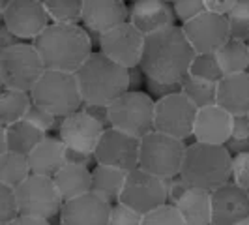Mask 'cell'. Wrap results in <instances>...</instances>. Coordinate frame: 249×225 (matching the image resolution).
<instances>
[{"instance_id": "obj_1", "label": "cell", "mask_w": 249, "mask_h": 225, "mask_svg": "<svg viewBox=\"0 0 249 225\" xmlns=\"http://www.w3.org/2000/svg\"><path fill=\"white\" fill-rule=\"evenodd\" d=\"M197 51L189 43L182 25L156 30L144 38L141 68L146 77L163 83H180L187 74Z\"/></svg>"}, {"instance_id": "obj_2", "label": "cell", "mask_w": 249, "mask_h": 225, "mask_svg": "<svg viewBox=\"0 0 249 225\" xmlns=\"http://www.w3.org/2000/svg\"><path fill=\"white\" fill-rule=\"evenodd\" d=\"M32 43L47 70L77 72L92 55V38L79 23H51Z\"/></svg>"}, {"instance_id": "obj_3", "label": "cell", "mask_w": 249, "mask_h": 225, "mask_svg": "<svg viewBox=\"0 0 249 225\" xmlns=\"http://www.w3.org/2000/svg\"><path fill=\"white\" fill-rule=\"evenodd\" d=\"M75 75L85 103L111 105L129 90V68L112 60L103 51H92Z\"/></svg>"}, {"instance_id": "obj_4", "label": "cell", "mask_w": 249, "mask_h": 225, "mask_svg": "<svg viewBox=\"0 0 249 225\" xmlns=\"http://www.w3.org/2000/svg\"><path fill=\"white\" fill-rule=\"evenodd\" d=\"M180 176L189 186L212 191L232 178V154L225 145L195 141L187 145Z\"/></svg>"}, {"instance_id": "obj_5", "label": "cell", "mask_w": 249, "mask_h": 225, "mask_svg": "<svg viewBox=\"0 0 249 225\" xmlns=\"http://www.w3.org/2000/svg\"><path fill=\"white\" fill-rule=\"evenodd\" d=\"M32 100L60 118L79 111L85 103L75 72L64 70H45L32 88Z\"/></svg>"}, {"instance_id": "obj_6", "label": "cell", "mask_w": 249, "mask_h": 225, "mask_svg": "<svg viewBox=\"0 0 249 225\" xmlns=\"http://www.w3.org/2000/svg\"><path fill=\"white\" fill-rule=\"evenodd\" d=\"M186 149V141L152 130L141 137L139 167L161 178H175L180 175Z\"/></svg>"}, {"instance_id": "obj_7", "label": "cell", "mask_w": 249, "mask_h": 225, "mask_svg": "<svg viewBox=\"0 0 249 225\" xmlns=\"http://www.w3.org/2000/svg\"><path fill=\"white\" fill-rule=\"evenodd\" d=\"M47 68L34 43H15L0 49V81L2 87L32 92Z\"/></svg>"}, {"instance_id": "obj_8", "label": "cell", "mask_w": 249, "mask_h": 225, "mask_svg": "<svg viewBox=\"0 0 249 225\" xmlns=\"http://www.w3.org/2000/svg\"><path fill=\"white\" fill-rule=\"evenodd\" d=\"M111 126L135 137H144L154 130L156 100L142 90H127L109 105Z\"/></svg>"}, {"instance_id": "obj_9", "label": "cell", "mask_w": 249, "mask_h": 225, "mask_svg": "<svg viewBox=\"0 0 249 225\" xmlns=\"http://www.w3.org/2000/svg\"><path fill=\"white\" fill-rule=\"evenodd\" d=\"M15 195L19 203V214L51 220L62 210L64 199L53 176L32 173L15 188Z\"/></svg>"}, {"instance_id": "obj_10", "label": "cell", "mask_w": 249, "mask_h": 225, "mask_svg": "<svg viewBox=\"0 0 249 225\" xmlns=\"http://www.w3.org/2000/svg\"><path fill=\"white\" fill-rule=\"evenodd\" d=\"M199 107L187 98L182 90L156 100L154 130L163 131L182 141L193 137V128Z\"/></svg>"}, {"instance_id": "obj_11", "label": "cell", "mask_w": 249, "mask_h": 225, "mask_svg": "<svg viewBox=\"0 0 249 225\" xmlns=\"http://www.w3.org/2000/svg\"><path fill=\"white\" fill-rule=\"evenodd\" d=\"M122 203L129 205L142 216L150 212L152 208L160 206L161 203L169 201V188L167 178L152 175L144 169H133L125 176V184L122 188L120 199Z\"/></svg>"}, {"instance_id": "obj_12", "label": "cell", "mask_w": 249, "mask_h": 225, "mask_svg": "<svg viewBox=\"0 0 249 225\" xmlns=\"http://www.w3.org/2000/svg\"><path fill=\"white\" fill-rule=\"evenodd\" d=\"M2 21L21 39H30L53 23L43 0H2Z\"/></svg>"}, {"instance_id": "obj_13", "label": "cell", "mask_w": 249, "mask_h": 225, "mask_svg": "<svg viewBox=\"0 0 249 225\" xmlns=\"http://www.w3.org/2000/svg\"><path fill=\"white\" fill-rule=\"evenodd\" d=\"M139 156H141V139L116 130V128H105L101 133L98 147L94 150V158L101 165H111L124 171H133L139 167Z\"/></svg>"}, {"instance_id": "obj_14", "label": "cell", "mask_w": 249, "mask_h": 225, "mask_svg": "<svg viewBox=\"0 0 249 225\" xmlns=\"http://www.w3.org/2000/svg\"><path fill=\"white\" fill-rule=\"evenodd\" d=\"M169 201L175 203L186 220V225L212 224V191L189 186L182 176L167 178Z\"/></svg>"}, {"instance_id": "obj_15", "label": "cell", "mask_w": 249, "mask_h": 225, "mask_svg": "<svg viewBox=\"0 0 249 225\" xmlns=\"http://www.w3.org/2000/svg\"><path fill=\"white\" fill-rule=\"evenodd\" d=\"M144 38V32H141L131 21H125L101 34L100 51L125 68H135L142 58Z\"/></svg>"}, {"instance_id": "obj_16", "label": "cell", "mask_w": 249, "mask_h": 225, "mask_svg": "<svg viewBox=\"0 0 249 225\" xmlns=\"http://www.w3.org/2000/svg\"><path fill=\"white\" fill-rule=\"evenodd\" d=\"M182 28L197 53H215L231 38L227 15L208 10L182 23Z\"/></svg>"}, {"instance_id": "obj_17", "label": "cell", "mask_w": 249, "mask_h": 225, "mask_svg": "<svg viewBox=\"0 0 249 225\" xmlns=\"http://www.w3.org/2000/svg\"><path fill=\"white\" fill-rule=\"evenodd\" d=\"M249 218V189L234 180L212 189V225H242Z\"/></svg>"}, {"instance_id": "obj_18", "label": "cell", "mask_w": 249, "mask_h": 225, "mask_svg": "<svg viewBox=\"0 0 249 225\" xmlns=\"http://www.w3.org/2000/svg\"><path fill=\"white\" fill-rule=\"evenodd\" d=\"M112 203L103 199L96 191H87L73 199L64 201L60 224L64 225H107L111 218Z\"/></svg>"}, {"instance_id": "obj_19", "label": "cell", "mask_w": 249, "mask_h": 225, "mask_svg": "<svg viewBox=\"0 0 249 225\" xmlns=\"http://www.w3.org/2000/svg\"><path fill=\"white\" fill-rule=\"evenodd\" d=\"M103 130H105V126L85 109H79V111L64 116L58 126L60 139L66 143V147L92 152V154L98 147V141H100Z\"/></svg>"}, {"instance_id": "obj_20", "label": "cell", "mask_w": 249, "mask_h": 225, "mask_svg": "<svg viewBox=\"0 0 249 225\" xmlns=\"http://www.w3.org/2000/svg\"><path fill=\"white\" fill-rule=\"evenodd\" d=\"M125 21H129V8L125 6V0H85L81 23L87 26L88 34L101 36Z\"/></svg>"}, {"instance_id": "obj_21", "label": "cell", "mask_w": 249, "mask_h": 225, "mask_svg": "<svg viewBox=\"0 0 249 225\" xmlns=\"http://www.w3.org/2000/svg\"><path fill=\"white\" fill-rule=\"evenodd\" d=\"M232 114L219 103L200 107L195 118L193 137L206 145H225L232 130Z\"/></svg>"}, {"instance_id": "obj_22", "label": "cell", "mask_w": 249, "mask_h": 225, "mask_svg": "<svg viewBox=\"0 0 249 225\" xmlns=\"http://www.w3.org/2000/svg\"><path fill=\"white\" fill-rule=\"evenodd\" d=\"M129 21L141 32L152 34L156 30L176 25V13L173 2L167 0H133L129 8Z\"/></svg>"}, {"instance_id": "obj_23", "label": "cell", "mask_w": 249, "mask_h": 225, "mask_svg": "<svg viewBox=\"0 0 249 225\" xmlns=\"http://www.w3.org/2000/svg\"><path fill=\"white\" fill-rule=\"evenodd\" d=\"M217 103L232 116L249 114V72L223 75L217 81Z\"/></svg>"}, {"instance_id": "obj_24", "label": "cell", "mask_w": 249, "mask_h": 225, "mask_svg": "<svg viewBox=\"0 0 249 225\" xmlns=\"http://www.w3.org/2000/svg\"><path fill=\"white\" fill-rule=\"evenodd\" d=\"M28 163L32 173L54 176L66 165V143L62 139L45 135L28 154Z\"/></svg>"}, {"instance_id": "obj_25", "label": "cell", "mask_w": 249, "mask_h": 225, "mask_svg": "<svg viewBox=\"0 0 249 225\" xmlns=\"http://www.w3.org/2000/svg\"><path fill=\"white\" fill-rule=\"evenodd\" d=\"M53 178L64 201L73 199L77 195H83L92 189V171L87 165L66 163Z\"/></svg>"}, {"instance_id": "obj_26", "label": "cell", "mask_w": 249, "mask_h": 225, "mask_svg": "<svg viewBox=\"0 0 249 225\" xmlns=\"http://www.w3.org/2000/svg\"><path fill=\"white\" fill-rule=\"evenodd\" d=\"M125 176H127V171L124 169L98 163L92 169V191H96L109 203H116L120 199L122 188L125 184Z\"/></svg>"}, {"instance_id": "obj_27", "label": "cell", "mask_w": 249, "mask_h": 225, "mask_svg": "<svg viewBox=\"0 0 249 225\" xmlns=\"http://www.w3.org/2000/svg\"><path fill=\"white\" fill-rule=\"evenodd\" d=\"M32 103V92L4 87L0 94V124L10 126L23 120Z\"/></svg>"}, {"instance_id": "obj_28", "label": "cell", "mask_w": 249, "mask_h": 225, "mask_svg": "<svg viewBox=\"0 0 249 225\" xmlns=\"http://www.w3.org/2000/svg\"><path fill=\"white\" fill-rule=\"evenodd\" d=\"M217 62L223 74H240L249 68V43L246 39L229 38L219 49L215 51Z\"/></svg>"}, {"instance_id": "obj_29", "label": "cell", "mask_w": 249, "mask_h": 225, "mask_svg": "<svg viewBox=\"0 0 249 225\" xmlns=\"http://www.w3.org/2000/svg\"><path fill=\"white\" fill-rule=\"evenodd\" d=\"M6 130H8L10 150L21 152V154H26V156L32 152V149L36 147L41 139L47 135V133H43L39 128H36L34 124H30L26 118L6 126Z\"/></svg>"}, {"instance_id": "obj_30", "label": "cell", "mask_w": 249, "mask_h": 225, "mask_svg": "<svg viewBox=\"0 0 249 225\" xmlns=\"http://www.w3.org/2000/svg\"><path fill=\"white\" fill-rule=\"evenodd\" d=\"M30 175H32V171H30V163H28L26 154L15 152V150L0 154V182L2 184H10V186L17 188Z\"/></svg>"}, {"instance_id": "obj_31", "label": "cell", "mask_w": 249, "mask_h": 225, "mask_svg": "<svg viewBox=\"0 0 249 225\" xmlns=\"http://www.w3.org/2000/svg\"><path fill=\"white\" fill-rule=\"evenodd\" d=\"M180 90L199 109L217 103V83H213V81H206V79H200V77L187 74L180 81Z\"/></svg>"}, {"instance_id": "obj_32", "label": "cell", "mask_w": 249, "mask_h": 225, "mask_svg": "<svg viewBox=\"0 0 249 225\" xmlns=\"http://www.w3.org/2000/svg\"><path fill=\"white\" fill-rule=\"evenodd\" d=\"M53 23H81L85 0H43Z\"/></svg>"}, {"instance_id": "obj_33", "label": "cell", "mask_w": 249, "mask_h": 225, "mask_svg": "<svg viewBox=\"0 0 249 225\" xmlns=\"http://www.w3.org/2000/svg\"><path fill=\"white\" fill-rule=\"evenodd\" d=\"M189 74L200 77V79H206V81H213V83H217L225 75L217 62L215 53H197L189 66Z\"/></svg>"}, {"instance_id": "obj_34", "label": "cell", "mask_w": 249, "mask_h": 225, "mask_svg": "<svg viewBox=\"0 0 249 225\" xmlns=\"http://www.w3.org/2000/svg\"><path fill=\"white\" fill-rule=\"evenodd\" d=\"M142 225H186V220L175 203L165 201L142 216Z\"/></svg>"}, {"instance_id": "obj_35", "label": "cell", "mask_w": 249, "mask_h": 225, "mask_svg": "<svg viewBox=\"0 0 249 225\" xmlns=\"http://www.w3.org/2000/svg\"><path fill=\"white\" fill-rule=\"evenodd\" d=\"M225 147L231 150V154L248 152L249 150V114H238L232 118V130L227 139Z\"/></svg>"}, {"instance_id": "obj_36", "label": "cell", "mask_w": 249, "mask_h": 225, "mask_svg": "<svg viewBox=\"0 0 249 225\" xmlns=\"http://www.w3.org/2000/svg\"><path fill=\"white\" fill-rule=\"evenodd\" d=\"M229 26H231V38L238 39H249V0H238L234 8L227 13Z\"/></svg>"}, {"instance_id": "obj_37", "label": "cell", "mask_w": 249, "mask_h": 225, "mask_svg": "<svg viewBox=\"0 0 249 225\" xmlns=\"http://www.w3.org/2000/svg\"><path fill=\"white\" fill-rule=\"evenodd\" d=\"M19 216V203L15 188L0 182V224L10 225Z\"/></svg>"}, {"instance_id": "obj_38", "label": "cell", "mask_w": 249, "mask_h": 225, "mask_svg": "<svg viewBox=\"0 0 249 225\" xmlns=\"http://www.w3.org/2000/svg\"><path fill=\"white\" fill-rule=\"evenodd\" d=\"M109 225H142V214L122 201L112 203Z\"/></svg>"}, {"instance_id": "obj_39", "label": "cell", "mask_w": 249, "mask_h": 225, "mask_svg": "<svg viewBox=\"0 0 249 225\" xmlns=\"http://www.w3.org/2000/svg\"><path fill=\"white\" fill-rule=\"evenodd\" d=\"M25 118L30 124H34L36 128H39L43 133H49L51 130H54L56 126L62 122L60 116L53 114V112H49L47 109H43V107H39L36 103H32V107L28 109Z\"/></svg>"}, {"instance_id": "obj_40", "label": "cell", "mask_w": 249, "mask_h": 225, "mask_svg": "<svg viewBox=\"0 0 249 225\" xmlns=\"http://www.w3.org/2000/svg\"><path fill=\"white\" fill-rule=\"evenodd\" d=\"M173 8H175L176 19L180 23H186L189 19L197 17L199 13L206 12L204 0H175L173 2Z\"/></svg>"}, {"instance_id": "obj_41", "label": "cell", "mask_w": 249, "mask_h": 225, "mask_svg": "<svg viewBox=\"0 0 249 225\" xmlns=\"http://www.w3.org/2000/svg\"><path fill=\"white\" fill-rule=\"evenodd\" d=\"M232 180L249 189V150L232 154Z\"/></svg>"}, {"instance_id": "obj_42", "label": "cell", "mask_w": 249, "mask_h": 225, "mask_svg": "<svg viewBox=\"0 0 249 225\" xmlns=\"http://www.w3.org/2000/svg\"><path fill=\"white\" fill-rule=\"evenodd\" d=\"M146 87H148V94L154 100H160L163 96H169L173 92L180 90V83H163V81H156L146 77Z\"/></svg>"}, {"instance_id": "obj_43", "label": "cell", "mask_w": 249, "mask_h": 225, "mask_svg": "<svg viewBox=\"0 0 249 225\" xmlns=\"http://www.w3.org/2000/svg\"><path fill=\"white\" fill-rule=\"evenodd\" d=\"M87 112H90L94 118H98L105 128H111V118H109V105H98V103H83V107Z\"/></svg>"}, {"instance_id": "obj_44", "label": "cell", "mask_w": 249, "mask_h": 225, "mask_svg": "<svg viewBox=\"0 0 249 225\" xmlns=\"http://www.w3.org/2000/svg\"><path fill=\"white\" fill-rule=\"evenodd\" d=\"M94 158L92 152H85V150H77V149H70L66 147V163H75V165H90Z\"/></svg>"}, {"instance_id": "obj_45", "label": "cell", "mask_w": 249, "mask_h": 225, "mask_svg": "<svg viewBox=\"0 0 249 225\" xmlns=\"http://www.w3.org/2000/svg\"><path fill=\"white\" fill-rule=\"evenodd\" d=\"M236 2L238 0H204L208 12L223 13V15H227V13L231 12V10L234 8Z\"/></svg>"}, {"instance_id": "obj_46", "label": "cell", "mask_w": 249, "mask_h": 225, "mask_svg": "<svg viewBox=\"0 0 249 225\" xmlns=\"http://www.w3.org/2000/svg\"><path fill=\"white\" fill-rule=\"evenodd\" d=\"M146 83V74L142 72L141 66L129 68V90H139V87Z\"/></svg>"}, {"instance_id": "obj_47", "label": "cell", "mask_w": 249, "mask_h": 225, "mask_svg": "<svg viewBox=\"0 0 249 225\" xmlns=\"http://www.w3.org/2000/svg\"><path fill=\"white\" fill-rule=\"evenodd\" d=\"M19 39H21V38L17 36L15 32H12L6 25H2V28H0V49H6V47H10V45L19 43Z\"/></svg>"}, {"instance_id": "obj_48", "label": "cell", "mask_w": 249, "mask_h": 225, "mask_svg": "<svg viewBox=\"0 0 249 225\" xmlns=\"http://www.w3.org/2000/svg\"><path fill=\"white\" fill-rule=\"evenodd\" d=\"M49 220L45 218H37V216H30V214H19L10 225H47Z\"/></svg>"}, {"instance_id": "obj_49", "label": "cell", "mask_w": 249, "mask_h": 225, "mask_svg": "<svg viewBox=\"0 0 249 225\" xmlns=\"http://www.w3.org/2000/svg\"><path fill=\"white\" fill-rule=\"evenodd\" d=\"M167 2H175V0H167Z\"/></svg>"}, {"instance_id": "obj_50", "label": "cell", "mask_w": 249, "mask_h": 225, "mask_svg": "<svg viewBox=\"0 0 249 225\" xmlns=\"http://www.w3.org/2000/svg\"><path fill=\"white\" fill-rule=\"evenodd\" d=\"M248 43H249V39H248Z\"/></svg>"}, {"instance_id": "obj_51", "label": "cell", "mask_w": 249, "mask_h": 225, "mask_svg": "<svg viewBox=\"0 0 249 225\" xmlns=\"http://www.w3.org/2000/svg\"><path fill=\"white\" fill-rule=\"evenodd\" d=\"M125 2H127V0H125Z\"/></svg>"}]
</instances>
